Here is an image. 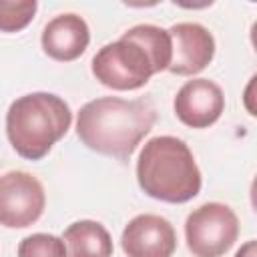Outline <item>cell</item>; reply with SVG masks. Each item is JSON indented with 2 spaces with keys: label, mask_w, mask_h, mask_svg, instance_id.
<instances>
[{
  "label": "cell",
  "mask_w": 257,
  "mask_h": 257,
  "mask_svg": "<svg viewBox=\"0 0 257 257\" xmlns=\"http://www.w3.org/2000/svg\"><path fill=\"white\" fill-rule=\"evenodd\" d=\"M72 112L64 98L52 92H30L16 98L6 112V135L12 149L38 161L70 128Z\"/></svg>",
  "instance_id": "4"
},
{
  "label": "cell",
  "mask_w": 257,
  "mask_h": 257,
  "mask_svg": "<svg viewBox=\"0 0 257 257\" xmlns=\"http://www.w3.org/2000/svg\"><path fill=\"white\" fill-rule=\"evenodd\" d=\"M185 237L195 257H221L239 237V219L223 203H205L189 213Z\"/></svg>",
  "instance_id": "5"
},
{
  "label": "cell",
  "mask_w": 257,
  "mask_h": 257,
  "mask_svg": "<svg viewBox=\"0 0 257 257\" xmlns=\"http://www.w3.org/2000/svg\"><path fill=\"white\" fill-rule=\"evenodd\" d=\"M225 108V96L217 82L209 78H193L185 82L175 96L177 118L193 128H207L219 120Z\"/></svg>",
  "instance_id": "9"
},
{
  "label": "cell",
  "mask_w": 257,
  "mask_h": 257,
  "mask_svg": "<svg viewBox=\"0 0 257 257\" xmlns=\"http://www.w3.org/2000/svg\"><path fill=\"white\" fill-rule=\"evenodd\" d=\"M126 257H173L177 233L161 215H137L128 221L120 237Z\"/></svg>",
  "instance_id": "8"
},
{
  "label": "cell",
  "mask_w": 257,
  "mask_h": 257,
  "mask_svg": "<svg viewBox=\"0 0 257 257\" xmlns=\"http://www.w3.org/2000/svg\"><path fill=\"white\" fill-rule=\"evenodd\" d=\"M18 257H68V253L60 237L48 233H34L20 241Z\"/></svg>",
  "instance_id": "13"
},
{
  "label": "cell",
  "mask_w": 257,
  "mask_h": 257,
  "mask_svg": "<svg viewBox=\"0 0 257 257\" xmlns=\"http://www.w3.org/2000/svg\"><path fill=\"white\" fill-rule=\"evenodd\" d=\"M44 205V187L30 173L10 171L0 177V225L10 229L30 227L40 219Z\"/></svg>",
  "instance_id": "6"
},
{
  "label": "cell",
  "mask_w": 257,
  "mask_h": 257,
  "mask_svg": "<svg viewBox=\"0 0 257 257\" xmlns=\"http://www.w3.org/2000/svg\"><path fill=\"white\" fill-rule=\"evenodd\" d=\"M157 108L149 98L100 96L78 110L76 135L84 147L126 161L151 133Z\"/></svg>",
  "instance_id": "1"
},
{
  "label": "cell",
  "mask_w": 257,
  "mask_h": 257,
  "mask_svg": "<svg viewBox=\"0 0 257 257\" xmlns=\"http://www.w3.org/2000/svg\"><path fill=\"white\" fill-rule=\"evenodd\" d=\"M62 241L66 245L68 257H110L112 255L110 233L98 221L82 219L68 225Z\"/></svg>",
  "instance_id": "11"
},
{
  "label": "cell",
  "mask_w": 257,
  "mask_h": 257,
  "mask_svg": "<svg viewBox=\"0 0 257 257\" xmlns=\"http://www.w3.org/2000/svg\"><path fill=\"white\" fill-rule=\"evenodd\" d=\"M235 257H257V243L255 241H247L237 253Z\"/></svg>",
  "instance_id": "14"
},
{
  "label": "cell",
  "mask_w": 257,
  "mask_h": 257,
  "mask_svg": "<svg viewBox=\"0 0 257 257\" xmlns=\"http://www.w3.org/2000/svg\"><path fill=\"white\" fill-rule=\"evenodd\" d=\"M139 187L165 203H187L201 191V171L185 141L155 137L145 143L137 161Z\"/></svg>",
  "instance_id": "3"
},
{
  "label": "cell",
  "mask_w": 257,
  "mask_h": 257,
  "mask_svg": "<svg viewBox=\"0 0 257 257\" xmlns=\"http://www.w3.org/2000/svg\"><path fill=\"white\" fill-rule=\"evenodd\" d=\"M173 56L167 70L179 76H191L201 72L215 54L213 34L197 22H179L169 28Z\"/></svg>",
  "instance_id": "7"
},
{
  "label": "cell",
  "mask_w": 257,
  "mask_h": 257,
  "mask_svg": "<svg viewBox=\"0 0 257 257\" xmlns=\"http://www.w3.org/2000/svg\"><path fill=\"white\" fill-rule=\"evenodd\" d=\"M38 4L36 0H0V30L18 32L30 24Z\"/></svg>",
  "instance_id": "12"
},
{
  "label": "cell",
  "mask_w": 257,
  "mask_h": 257,
  "mask_svg": "<svg viewBox=\"0 0 257 257\" xmlns=\"http://www.w3.org/2000/svg\"><path fill=\"white\" fill-rule=\"evenodd\" d=\"M171 56L169 30L155 24H139L94 54L92 74L108 88L135 90L145 86L153 74L167 70Z\"/></svg>",
  "instance_id": "2"
},
{
  "label": "cell",
  "mask_w": 257,
  "mask_h": 257,
  "mask_svg": "<svg viewBox=\"0 0 257 257\" xmlns=\"http://www.w3.org/2000/svg\"><path fill=\"white\" fill-rule=\"evenodd\" d=\"M88 42V24L84 22V18L72 12L52 18L42 30V48L50 58L58 62L76 60L86 50Z\"/></svg>",
  "instance_id": "10"
}]
</instances>
